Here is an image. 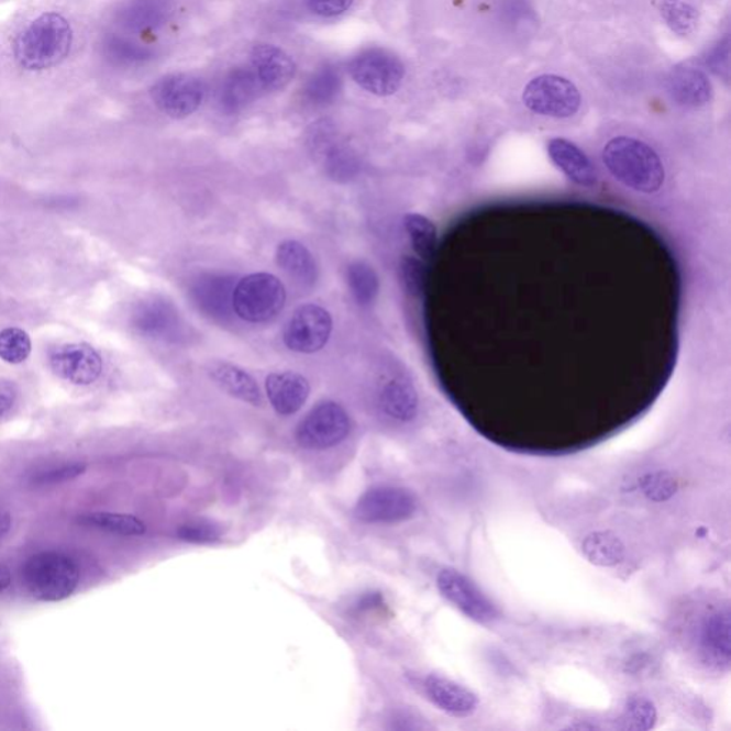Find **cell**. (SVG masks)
I'll list each match as a JSON object with an SVG mask.
<instances>
[{"instance_id":"e0dca14e","label":"cell","mask_w":731,"mask_h":731,"mask_svg":"<svg viewBox=\"0 0 731 731\" xmlns=\"http://www.w3.org/2000/svg\"><path fill=\"white\" fill-rule=\"evenodd\" d=\"M266 395L279 416H291L303 408L310 396V384L296 372H276L266 377Z\"/></svg>"},{"instance_id":"52a82bcc","label":"cell","mask_w":731,"mask_h":731,"mask_svg":"<svg viewBox=\"0 0 731 731\" xmlns=\"http://www.w3.org/2000/svg\"><path fill=\"white\" fill-rule=\"evenodd\" d=\"M352 430L351 418L336 401L328 400L310 410L296 429V442L306 451H328L345 442Z\"/></svg>"},{"instance_id":"d6986e66","label":"cell","mask_w":731,"mask_h":731,"mask_svg":"<svg viewBox=\"0 0 731 731\" xmlns=\"http://www.w3.org/2000/svg\"><path fill=\"white\" fill-rule=\"evenodd\" d=\"M547 152L553 164L575 184L585 186V188H594L599 181V176L589 157L575 143L567 139L554 137L547 143Z\"/></svg>"},{"instance_id":"1f68e13d","label":"cell","mask_w":731,"mask_h":731,"mask_svg":"<svg viewBox=\"0 0 731 731\" xmlns=\"http://www.w3.org/2000/svg\"><path fill=\"white\" fill-rule=\"evenodd\" d=\"M663 21L680 36L691 35L699 26V12L685 0H662Z\"/></svg>"},{"instance_id":"836d02e7","label":"cell","mask_w":731,"mask_h":731,"mask_svg":"<svg viewBox=\"0 0 731 731\" xmlns=\"http://www.w3.org/2000/svg\"><path fill=\"white\" fill-rule=\"evenodd\" d=\"M400 277L408 293L419 296L424 288L427 270L424 265L413 256H403L400 262Z\"/></svg>"},{"instance_id":"2e32d148","label":"cell","mask_w":731,"mask_h":731,"mask_svg":"<svg viewBox=\"0 0 731 731\" xmlns=\"http://www.w3.org/2000/svg\"><path fill=\"white\" fill-rule=\"evenodd\" d=\"M252 70L263 90L276 92L285 89L296 75V64L284 49L262 43L253 47L251 54Z\"/></svg>"},{"instance_id":"44dd1931","label":"cell","mask_w":731,"mask_h":731,"mask_svg":"<svg viewBox=\"0 0 731 731\" xmlns=\"http://www.w3.org/2000/svg\"><path fill=\"white\" fill-rule=\"evenodd\" d=\"M263 88L252 68H236L229 71L219 90V104L224 113L242 112L255 102Z\"/></svg>"},{"instance_id":"277c9868","label":"cell","mask_w":731,"mask_h":731,"mask_svg":"<svg viewBox=\"0 0 731 731\" xmlns=\"http://www.w3.org/2000/svg\"><path fill=\"white\" fill-rule=\"evenodd\" d=\"M29 594L42 601H60L74 595L79 585V568L64 553L35 554L23 567Z\"/></svg>"},{"instance_id":"484cf974","label":"cell","mask_w":731,"mask_h":731,"mask_svg":"<svg viewBox=\"0 0 731 731\" xmlns=\"http://www.w3.org/2000/svg\"><path fill=\"white\" fill-rule=\"evenodd\" d=\"M342 90L341 70L324 65L309 76L302 89L303 99L312 107H326L334 102Z\"/></svg>"},{"instance_id":"7a4b0ae2","label":"cell","mask_w":731,"mask_h":731,"mask_svg":"<svg viewBox=\"0 0 731 731\" xmlns=\"http://www.w3.org/2000/svg\"><path fill=\"white\" fill-rule=\"evenodd\" d=\"M603 162L620 184L642 193H656L664 181V167L657 153L639 139L618 136L603 149Z\"/></svg>"},{"instance_id":"74e56055","label":"cell","mask_w":731,"mask_h":731,"mask_svg":"<svg viewBox=\"0 0 731 731\" xmlns=\"http://www.w3.org/2000/svg\"><path fill=\"white\" fill-rule=\"evenodd\" d=\"M730 43L726 41L721 43L713 54L707 57V65L711 66V70H715L716 74L721 75V71H729V60H730Z\"/></svg>"},{"instance_id":"f1b7e54d","label":"cell","mask_w":731,"mask_h":731,"mask_svg":"<svg viewBox=\"0 0 731 731\" xmlns=\"http://www.w3.org/2000/svg\"><path fill=\"white\" fill-rule=\"evenodd\" d=\"M80 522L104 530V532L121 534V536H142L146 533L145 522L132 514L98 511V513L82 516Z\"/></svg>"},{"instance_id":"603a6c76","label":"cell","mask_w":731,"mask_h":731,"mask_svg":"<svg viewBox=\"0 0 731 731\" xmlns=\"http://www.w3.org/2000/svg\"><path fill=\"white\" fill-rule=\"evenodd\" d=\"M380 408L399 423L413 422L419 414V395L408 377H394L379 395Z\"/></svg>"},{"instance_id":"f35d334b","label":"cell","mask_w":731,"mask_h":731,"mask_svg":"<svg viewBox=\"0 0 731 731\" xmlns=\"http://www.w3.org/2000/svg\"><path fill=\"white\" fill-rule=\"evenodd\" d=\"M14 398H16V394H14L13 386L0 380V418L11 410Z\"/></svg>"},{"instance_id":"f546056e","label":"cell","mask_w":731,"mask_h":731,"mask_svg":"<svg viewBox=\"0 0 731 731\" xmlns=\"http://www.w3.org/2000/svg\"><path fill=\"white\" fill-rule=\"evenodd\" d=\"M405 228L418 256L423 261L432 259L438 247V229L434 223L423 214L408 213L405 217Z\"/></svg>"},{"instance_id":"d6a6232c","label":"cell","mask_w":731,"mask_h":731,"mask_svg":"<svg viewBox=\"0 0 731 731\" xmlns=\"http://www.w3.org/2000/svg\"><path fill=\"white\" fill-rule=\"evenodd\" d=\"M32 352V341L22 329L8 328L0 332V359L9 365L25 362Z\"/></svg>"},{"instance_id":"ac0fdd59","label":"cell","mask_w":731,"mask_h":731,"mask_svg":"<svg viewBox=\"0 0 731 731\" xmlns=\"http://www.w3.org/2000/svg\"><path fill=\"white\" fill-rule=\"evenodd\" d=\"M667 93L680 107L700 108L713 98V86L704 70L678 66L668 75Z\"/></svg>"},{"instance_id":"6da1fadb","label":"cell","mask_w":731,"mask_h":731,"mask_svg":"<svg viewBox=\"0 0 731 731\" xmlns=\"http://www.w3.org/2000/svg\"><path fill=\"white\" fill-rule=\"evenodd\" d=\"M686 650L706 671H729L731 662V613L729 603L709 601L687 613L683 628Z\"/></svg>"},{"instance_id":"9c48e42d","label":"cell","mask_w":731,"mask_h":731,"mask_svg":"<svg viewBox=\"0 0 731 731\" xmlns=\"http://www.w3.org/2000/svg\"><path fill=\"white\" fill-rule=\"evenodd\" d=\"M418 497L399 486H377L365 491L355 505V516L367 524H399L413 519Z\"/></svg>"},{"instance_id":"ba28073f","label":"cell","mask_w":731,"mask_h":731,"mask_svg":"<svg viewBox=\"0 0 731 731\" xmlns=\"http://www.w3.org/2000/svg\"><path fill=\"white\" fill-rule=\"evenodd\" d=\"M522 99L529 111L554 119L575 117L582 104L576 85L557 75H542L530 80Z\"/></svg>"},{"instance_id":"ffe728a7","label":"cell","mask_w":731,"mask_h":731,"mask_svg":"<svg viewBox=\"0 0 731 731\" xmlns=\"http://www.w3.org/2000/svg\"><path fill=\"white\" fill-rule=\"evenodd\" d=\"M174 11V0H128L118 19L128 31L149 32L169 22Z\"/></svg>"},{"instance_id":"8d00e7d4","label":"cell","mask_w":731,"mask_h":731,"mask_svg":"<svg viewBox=\"0 0 731 731\" xmlns=\"http://www.w3.org/2000/svg\"><path fill=\"white\" fill-rule=\"evenodd\" d=\"M85 472V466L75 465L59 467V469H52L51 472L43 473L37 477L40 484H56V481H65L74 479V477L79 476L80 473Z\"/></svg>"},{"instance_id":"4316f807","label":"cell","mask_w":731,"mask_h":731,"mask_svg":"<svg viewBox=\"0 0 731 731\" xmlns=\"http://www.w3.org/2000/svg\"><path fill=\"white\" fill-rule=\"evenodd\" d=\"M619 728L629 731H647L656 726L658 711L647 696L632 695L624 700L618 716Z\"/></svg>"},{"instance_id":"8992f818","label":"cell","mask_w":731,"mask_h":731,"mask_svg":"<svg viewBox=\"0 0 731 731\" xmlns=\"http://www.w3.org/2000/svg\"><path fill=\"white\" fill-rule=\"evenodd\" d=\"M286 288L279 277L252 274L243 277L233 291V309L248 323H265L275 319L286 304Z\"/></svg>"},{"instance_id":"cb8c5ba5","label":"cell","mask_w":731,"mask_h":731,"mask_svg":"<svg viewBox=\"0 0 731 731\" xmlns=\"http://www.w3.org/2000/svg\"><path fill=\"white\" fill-rule=\"evenodd\" d=\"M580 551L597 567H618L625 558L623 540L610 530H596L582 540Z\"/></svg>"},{"instance_id":"5bb4252c","label":"cell","mask_w":731,"mask_h":731,"mask_svg":"<svg viewBox=\"0 0 731 731\" xmlns=\"http://www.w3.org/2000/svg\"><path fill=\"white\" fill-rule=\"evenodd\" d=\"M102 366L99 353L85 343H68L51 353L52 370L74 385L93 384L99 379Z\"/></svg>"},{"instance_id":"7c38bea8","label":"cell","mask_w":731,"mask_h":731,"mask_svg":"<svg viewBox=\"0 0 731 731\" xmlns=\"http://www.w3.org/2000/svg\"><path fill=\"white\" fill-rule=\"evenodd\" d=\"M152 99L167 117L184 119L193 114L204 99L202 80L190 75H169L152 88Z\"/></svg>"},{"instance_id":"4fadbf2b","label":"cell","mask_w":731,"mask_h":731,"mask_svg":"<svg viewBox=\"0 0 731 731\" xmlns=\"http://www.w3.org/2000/svg\"><path fill=\"white\" fill-rule=\"evenodd\" d=\"M424 697L444 715L455 719H469L480 707L479 696L453 678L429 673L420 680Z\"/></svg>"},{"instance_id":"d4e9b609","label":"cell","mask_w":731,"mask_h":731,"mask_svg":"<svg viewBox=\"0 0 731 731\" xmlns=\"http://www.w3.org/2000/svg\"><path fill=\"white\" fill-rule=\"evenodd\" d=\"M276 262L286 274L295 277L296 280L303 281V284L317 281V261L302 243L296 241L280 243L276 248Z\"/></svg>"},{"instance_id":"5b68a950","label":"cell","mask_w":731,"mask_h":731,"mask_svg":"<svg viewBox=\"0 0 731 731\" xmlns=\"http://www.w3.org/2000/svg\"><path fill=\"white\" fill-rule=\"evenodd\" d=\"M436 589L448 605L473 623L494 625L501 619V610L494 599L458 568L442 567L436 575Z\"/></svg>"},{"instance_id":"30bf717a","label":"cell","mask_w":731,"mask_h":731,"mask_svg":"<svg viewBox=\"0 0 731 731\" xmlns=\"http://www.w3.org/2000/svg\"><path fill=\"white\" fill-rule=\"evenodd\" d=\"M353 80L377 97L398 92L405 78V66L399 57L384 49H367L353 57L348 66Z\"/></svg>"},{"instance_id":"9a60e30c","label":"cell","mask_w":731,"mask_h":731,"mask_svg":"<svg viewBox=\"0 0 731 731\" xmlns=\"http://www.w3.org/2000/svg\"><path fill=\"white\" fill-rule=\"evenodd\" d=\"M621 494L633 497L642 503L661 506L668 503L680 494V477L663 467H650L630 475L621 484Z\"/></svg>"},{"instance_id":"8fae6325","label":"cell","mask_w":731,"mask_h":731,"mask_svg":"<svg viewBox=\"0 0 731 731\" xmlns=\"http://www.w3.org/2000/svg\"><path fill=\"white\" fill-rule=\"evenodd\" d=\"M333 331V319L319 304H302L295 310L284 329V342L291 352L312 355L322 351Z\"/></svg>"},{"instance_id":"7402d4cb","label":"cell","mask_w":731,"mask_h":731,"mask_svg":"<svg viewBox=\"0 0 731 731\" xmlns=\"http://www.w3.org/2000/svg\"><path fill=\"white\" fill-rule=\"evenodd\" d=\"M209 376L212 377L214 384L221 387L224 394L232 396V398L255 406V408H261L263 405L259 386L241 367L228 362H213L209 366Z\"/></svg>"},{"instance_id":"3957f363","label":"cell","mask_w":731,"mask_h":731,"mask_svg":"<svg viewBox=\"0 0 731 731\" xmlns=\"http://www.w3.org/2000/svg\"><path fill=\"white\" fill-rule=\"evenodd\" d=\"M74 32L69 22L57 13H45L33 21L14 42V57L22 68H54L68 56Z\"/></svg>"},{"instance_id":"ab89813d","label":"cell","mask_w":731,"mask_h":731,"mask_svg":"<svg viewBox=\"0 0 731 731\" xmlns=\"http://www.w3.org/2000/svg\"><path fill=\"white\" fill-rule=\"evenodd\" d=\"M12 519L8 511L0 509V539L7 536L9 529H11Z\"/></svg>"},{"instance_id":"d590c367","label":"cell","mask_w":731,"mask_h":731,"mask_svg":"<svg viewBox=\"0 0 731 731\" xmlns=\"http://www.w3.org/2000/svg\"><path fill=\"white\" fill-rule=\"evenodd\" d=\"M310 11L322 18H336L351 9L353 0H306Z\"/></svg>"},{"instance_id":"83f0119b","label":"cell","mask_w":731,"mask_h":731,"mask_svg":"<svg viewBox=\"0 0 731 731\" xmlns=\"http://www.w3.org/2000/svg\"><path fill=\"white\" fill-rule=\"evenodd\" d=\"M103 54L109 62L121 68H135L153 59V52L129 37L109 35L103 42Z\"/></svg>"},{"instance_id":"e575fe53","label":"cell","mask_w":731,"mask_h":731,"mask_svg":"<svg viewBox=\"0 0 731 731\" xmlns=\"http://www.w3.org/2000/svg\"><path fill=\"white\" fill-rule=\"evenodd\" d=\"M176 534L184 542L208 543L221 536V528L207 520H196V522L181 524Z\"/></svg>"},{"instance_id":"4dcf8cb0","label":"cell","mask_w":731,"mask_h":731,"mask_svg":"<svg viewBox=\"0 0 731 731\" xmlns=\"http://www.w3.org/2000/svg\"><path fill=\"white\" fill-rule=\"evenodd\" d=\"M347 284L353 298L362 306L372 304L379 295V277L365 262H355L348 266Z\"/></svg>"}]
</instances>
